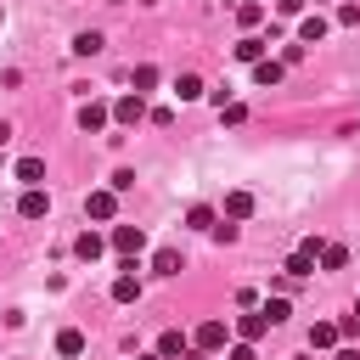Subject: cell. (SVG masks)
<instances>
[{"mask_svg":"<svg viewBox=\"0 0 360 360\" xmlns=\"http://www.w3.org/2000/svg\"><path fill=\"white\" fill-rule=\"evenodd\" d=\"M107 124H112V107H107V101H84V107H79V129H84V135H96V129H107Z\"/></svg>","mask_w":360,"mask_h":360,"instance_id":"obj_7","label":"cell"},{"mask_svg":"<svg viewBox=\"0 0 360 360\" xmlns=\"http://www.w3.org/2000/svg\"><path fill=\"white\" fill-rule=\"evenodd\" d=\"M17 180L22 186H45V158H17Z\"/></svg>","mask_w":360,"mask_h":360,"instance_id":"obj_12","label":"cell"},{"mask_svg":"<svg viewBox=\"0 0 360 360\" xmlns=\"http://www.w3.org/2000/svg\"><path fill=\"white\" fill-rule=\"evenodd\" d=\"M259 56H264V39H253V34H242V39H236V62H248V68H253Z\"/></svg>","mask_w":360,"mask_h":360,"instance_id":"obj_19","label":"cell"},{"mask_svg":"<svg viewBox=\"0 0 360 360\" xmlns=\"http://www.w3.org/2000/svg\"><path fill=\"white\" fill-rule=\"evenodd\" d=\"M338 22H343V28H354V22H360V6H354V0H349V6H338Z\"/></svg>","mask_w":360,"mask_h":360,"instance_id":"obj_29","label":"cell"},{"mask_svg":"<svg viewBox=\"0 0 360 360\" xmlns=\"http://www.w3.org/2000/svg\"><path fill=\"white\" fill-rule=\"evenodd\" d=\"M17 214H22V219H45V214H51L45 186H28V191H22V202H17Z\"/></svg>","mask_w":360,"mask_h":360,"instance_id":"obj_9","label":"cell"},{"mask_svg":"<svg viewBox=\"0 0 360 360\" xmlns=\"http://www.w3.org/2000/svg\"><path fill=\"white\" fill-rule=\"evenodd\" d=\"M152 270H158V276H180V253H174V248H158V253H152Z\"/></svg>","mask_w":360,"mask_h":360,"instance_id":"obj_21","label":"cell"},{"mask_svg":"<svg viewBox=\"0 0 360 360\" xmlns=\"http://www.w3.org/2000/svg\"><path fill=\"white\" fill-rule=\"evenodd\" d=\"M141 118H146V96H135V90H129V96H118V101H112V124L135 129Z\"/></svg>","mask_w":360,"mask_h":360,"instance_id":"obj_2","label":"cell"},{"mask_svg":"<svg viewBox=\"0 0 360 360\" xmlns=\"http://www.w3.org/2000/svg\"><path fill=\"white\" fill-rule=\"evenodd\" d=\"M236 22H242V28H259V22H264V6H259V0H242V6H236Z\"/></svg>","mask_w":360,"mask_h":360,"instance_id":"obj_22","label":"cell"},{"mask_svg":"<svg viewBox=\"0 0 360 360\" xmlns=\"http://www.w3.org/2000/svg\"><path fill=\"white\" fill-rule=\"evenodd\" d=\"M253 214V191H225V219H248Z\"/></svg>","mask_w":360,"mask_h":360,"instance_id":"obj_13","label":"cell"},{"mask_svg":"<svg viewBox=\"0 0 360 360\" xmlns=\"http://www.w3.org/2000/svg\"><path fill=\"white\" fill-rule=\"evenodd\" d=\"M101 45H107V39H101V34H96V28H84V34H79V39H73V56H96V51H101Z\"/></svg>","mask_w":360,"mask_h":360,"instance_id":"obj_23","label":"cell"},{"mask_svg":"<svg viewBox=\"0 0 360 360\" xmlns=\"http://www.w3.org/2000/svg\"><path fill=\"white\" fill-rule=\"evenodd\" d=\"M6 141H11V124H6V118H0V146H6Z\"/></svg>","mask_w":360,"mask_h":360,"instance_id":"obj_33","label":"cell"},{"mask_svg":"<svg viewBox=\"0 0 360 360\" xmlns=\"http://www.w3.org/2000/svg\"><path fill=\"white\" fill-rule=\"evenodd\" d=\"M174 96H180V101H197V96H202V79H197V73H180V79H174Z\"/></svg>","mask_w":360,"mask_h":360,"instance_id":"obj_24","label":"cell"},{"mask_svg":"<svg viewBox=\"0 0 360 360\" xmlns=\"http://www.w3.org/2000/svg\"><path fill=\"white\" fill-rule=\"evenodd\" d=\"M338 338H343V332H338V321H315V326H309V349H332Z\"/></svg>","mask_w":360,"mask_h":360,"instance_id":"obj_15","label":"cell"},{"mask_svg":"<svg viewBox=\"0 0 360 360\" xmlns=\"http://www.w3.org/2000/svg\"><path fill=\"white\" fill-rule=\"evenodd\" d=\"M259 309L270 315V326H281V321H287V298H270V304H259Z\"/></svg>","mask_w":360,"mask_h":360,"instance_id":"obj_27","label":"cell"},{"mask_svg":"<svg viewBox=\"0 0 360 360\" xmlns=\"http://www.w3.org/2000/svg\"><path fill=\"white\" fill-rule=\"evenodd\" d=\"M191 343H197V354H219V349L231 343V326H225V321H202Z\"/></svg>","mask_w":360,"mask_h":360,"instance_id":"obj_1","label":"cell"},{"mask_svg":"<svg viewBox=\"0 0 360 360\" xmlns=\"http://www.w3.org/2000/svg\"><path fill=\"white\" fill-rule=\"evenodd\" d=\"M281 73H287V68H281L276 56H259V62H253V84H264V90H270V84H281Z\"/></svg>","mask_w":360,"mask_h":360,"instance_id":"obj_11","label":"cell"},{"mask_svg":"<svg viewBox=\"0 0 360 360\" xmlns=\"http://www.w3.org/2000/svg\"><path fill=\"white\" fill-rule=\"evenodd\" d=\"M135 360H163V354H158V349H152V354H135Z\"/></svg>","mask_w":360,"mask_h":360,"instance_id":"obj_34","label":"cell"},{"mask_svg":"<svg viewBox=\"0 0 360 360\" xmlns=\"http://www.w3.org/2000/svg\"><path fill=\"white\" fill-rule=\"evenodd\" d=\"M315 259H321V236H309V242H298V248H292L287 276H292V281H298V276H309V270H315Z\"/></svg>","mask_w":360,"mask_h":360,"instance_id":"obj_3","label":"cell"},{"mask_svg":"<svg viewBox=\"0 0 360 360\" xmlns=\"http://www.w3.org/2000/svg\"><path fill=\"white\" fill-rule=\"evenodd\" d=\"M231 360H253V343H236V349H231Z\"/></svg>","mask_w":360,"mask_h":360,"instance_id":"obj_31","label":"cell"},{"mask_svg":"<svg viewBox=\"0 0 360 360\" xmlns=\"http://www.w3.org/2000/svg\"><path fill=\"white\" fill-rule=\"evenodd\" d=\"M354 315H360V298H354Z\"/></svg>","mask_w":360,"mask_h":360,"instance_id":"obj_35","label":"cell"},{"mask_svg":"<svg viewBox=\"0 0 360 360\" xmlns=\"http://www.w3.org/2000/svg\"><path fill=\"white\" fill-rule=\"evenodd\" d=\"M135 186V169H112V191H129Z\"/></svg>","mask_w":360,"mask_h":360,"instance_id":"obj_28","label":"cell"},{"mask_svg":"<svg viewBox=\"0 0 360 360\" xmlns=\"http://www.w3.org/2000/svg\"><path fill=\"white\" fill-rule=\"evenodd\" d=\"M315 264H321V270H343V264H349V248H343V242H321V259H315Z\"/></svg>","mask_w":360,"mask_h":360,"instance_id":"obj_14","label":"cell"},{"mask_svg":"<svg viewBox=\"0 0 360 360\" xmlns=\"http://www.w3.org/2000/svg\"><path fill=\"white\" fill-rule=\"evenodd\" d=\"M326 28H332V22H326L321 11H309V17L298 22V45H321V39H326Z\"/></svg>","mask_w":360,"mask_h":360,"instance_id":"obj_10","label":"cell"},{"mask_svg":"<svg viewBox=\"0 0 360 360\" xmlns=\"http://www.w3.org/2000/svg\"><path fill=\"white\" fill-rule=\"evenodd\" d=\"M84 214H90V219H101V225H107V219H112V214H118V191H112V186H107V191H90V197H84Z\"/></svg>","mask_w":360,"mask_h":360,"instance_id":"obj_8","label":"cell"},{"mask_svg":"<svg viewBox=\"0 0 360 360\" xmlns=\"http://www.w3.org/2000/svg\"><path fill=\"white\" fill-rule=\"evenodd\" d=\"M276 11H281V17H298V11H304V0H276Z\"/></svg>","mask_w":360,"mask_h":360,"instance_id":"obj_30","label":"cell"},{"mask_svg":"<svg viewBox=\"0 0 360 360\" xmlns=\"http://www.w3.org/2000/svg\"><path fill=\"white\" fill-rule=\"evenodd\" d=\"M219 124H248V107L242 101H219Z\"/></svg>","mask_w":360,"mask_h":360,"instance_id":"obj_26","label":"cell"},{"mask_svg":"<svg viewBox=\"0 0 360 360\" xmlns=\"http://www.w3.org/2000/svg\"><path fill=\"white\" fill-rule=\"evenodd\" d=\"M129 90H135V96H146V90H158V68H152V62H141V68L129 73Z\"/></svg>","mask_w":360,"mask_h":360,"instance_id":"obj_17","label":"cell"},{"mask_svg":"<svg viewBox=\"0 0 360 360\" xmlns=\"http://www.w3.org/2000/svg\"><path fill=\"white\" fill-rule=\"evenodd\" d=\"M186 225H191V231H214V208H208V202H191V208H186Z\"/></svg>","mask_w":360,"mask_h":360,"instance_id":"obj_20","label":"cell"},{"mask_svg":"<svg viewBox=\"0 0 360 360\" xmlns=\"http://www.w3.org/2000/svg\"><path fill=\"white\" fill-rule=\"evenodd\" d=\"M141 298V276H135V259H124V270L112 276V304H135Z\"/></svg>","mask_w":360,"mask_h":360,"instance_id":"obj_4","label":"cell"},{"mask_svg":"<svg viewBox=\"0 0 360 360\" xmlns=\"http://www.w3.org/2000/svg\"><path fill=\"white\" fill-rule=\"evenodd\" d=\"M0 22H6V11H0Z\"/></svg>","mask_w":360,"mask_h":360,"instance_id":"obj_37","label":"cell"},{"mask_svg":"<svg viewBox=\"0 0 360 360\" xmlns=\"http://www.w3.org/2000/svg\"><path fill=\"white\" fill-rule=\"evenodd\" d=\"M158 354H163V360L186 354V338H180V332H163V338H158Z\"/></svg>","mask_w":360,"mask_h":360,"instance_id":"obj_25","label":"cell"},{"mask_svg":"<svg viewBox=\"0 0 360 360\" xmlns=\"http://www.w3.org/2000/svg\"><path fill=\"white\" fill-rule=\"evenodd\" d=\"M107 6H124V0H107Z\"/></svg>","mask_w":360,"mask_h":360,"instance_id":"obj_36","label":"cell"},{"mask_svg":"<svg viewBox=\"0 0 360 360\" xmlns=\"http://www.w3.org/2000/svg\"><path fill=\"white\" fill-rule=\"evenodd\" d=\"M101 248H107V242H101V236H96V231H84V236H79V242H73V253H79V259H84V264H96V259H101Z\"/></svg>","mask_w":360,"mask_h":360,"instance_id":"obj_18","label":"cell"},{"mask_svg":"<svg viewBox=\"0 0 360 360\" xmlns=\"http://www.w3.org/2000/svg\"><path fill=\"white\" fill-rule=\"evenodd\" d=\"M332 360H360V349H338V354H332Z\"/></svg>","mask_w":360,"mask_h":360,"instance_id":"obj_32","label":"cell"},{"mask_svg":"<svg viewBox=\"0 0 360 360\" xmlns=\"http://www.w3.org/2000/svg\"><path fill=\"white\" fill-rule=\"evenodd\" d=\"M264 332H270V315H264L259 304H253L248 315H236V338H242V343H259Z\"/></svg>","mask_w":360,"mask_h":360,"instance_id":"obj_6","label":"cell"},{"mask_svg":"<svg viewBox=\"0 0 360 360\" xmlns=\"http://www.w3.org/2000/svg\"><path fill=\"white\" fill-rule=\"evenodd\" d=\"M107 242H112L124 259H135V253L146 248V231H141V225H112V236H107Z\"/></svg>","mask_w":360,"mask_h":360,"instance_id":"obj_5","label":"cell"},{"mask_svg":"<svg viewBox=\"0 0 360 360\" xmlns=\"http://www.w3.org/2000/svg\"><path fill=\"white\" fill-rule=\"evenodd\" d=\"M56 354H68V360L84 354V332H79V326H62V332H56Z\"/></svg>","mask_w":360,"mask_h":360,"instance_id":"obj_16","label":"cell"}]
</instances>
